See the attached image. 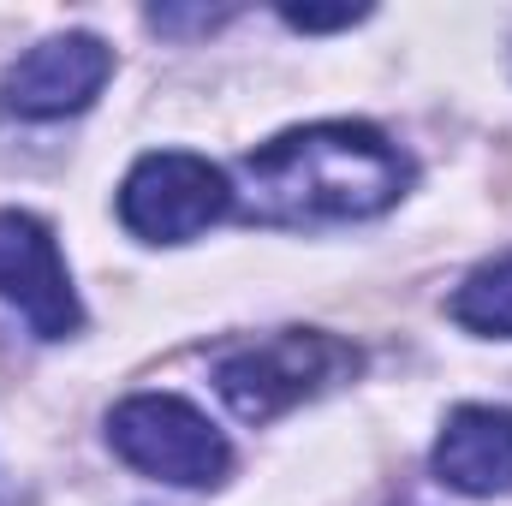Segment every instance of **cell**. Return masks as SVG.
I'll return each mask as SVG.
<instances>
[{
    "instance_id": "ba28073f",
    "label": "cell",
    "mask_w": 512,
    "mask_h": 506,
    "mask_svg": "<svg viewBox=\"0 0 512 506\" xmlns=\"http://www.w3.org/2000/svg\"><path fill=\"white\" fill-rule=\"evenodd\" d=\"M453 322L471 328V334H489V340H512V256L477 268L459 292H453Z\"/></svg>"
},
{
    "instance_id": "5b68a950",
    "label": "cell",
    "mask_w": 512,
    "mask_h": 506,
    "mask_svg": "<svg viewBox=\"0 0 512 506\" xmlns=\"http://www.w3.org/2000/svg\"><path fill=\"white\" fill-rule=\"evenodd\" d=\"M108 72H114V48L102 36H84V30L48 36V42H36L0 78V114H18V120H66V114H78V108H90L102 96Z\"/></svg>"
},
{
    "instance_id": "3957f363",
    "label": "cell",
    "mask_w": 512,
    "mask_h": 506,
    "mask_svg": "<svg viewBox=\"0 0 512 506\" xmlns=\"http://www.w3.org/2000/svg\"><path fill=\"white\" fill-rule=\"evenodd\" d=\"M108 441L131 471L173 489H215L233 471L227 435L179 393H131L108 411Z\"/></svg>"
},
{
    "instance_id": "8992f818",
    "label": "cell",
    "mask_w": 512,
    "mask_h": 506,
    "mask_svg": "<svg viewBox=\"0 0 512 506\" xmlns=\"http://www.w3.org/2000/svg\"><path fill=\"white\" fill-rule=\"evenodd\" d=\"M0 298H6L42 340H66V334H78V322H84L54 233H48L36 215H18V209L0 215Z\"/></svg>"
},
{
    "instance_id": "7a4b0ae2",
    "label": "cell",
    "mask_w": 512,
    "mask_h": 506,
    "mask_svg": "<svg viewBox=\"0 0 512 506\" xmlns=\"http://www.w3.org/2000/svg\"><path fill=\"white\" fill-rule=\"evenodd\" d=\"M358 346L322 328H280L256 346H239L215 364V387L221 399L245 417V423H268L328 387L358 376Z\"/></svg>"
},
{
    "instance_id": "52a82bcc",
    "label": "cell",
    "mask_w": 512,
    "mask_h": 506,
    "mask_svg": "<svg viewBox=\"0 0 512 506\" xmlns=\"http://www.w3.org/2000/svg\"><path fill=\"white\" fill-rule=\"evenodd\" d=\"M435 477L453 495H512V411L507 405H459L435 435Z\"/></svg>"
},
{
    "instance_id": "9c48e42d",
    "label": "cell",
    "mask_w": 512,
    "mask_h": 506,
    "mask_svg": "<svg viewBox=\"0 0 512 506\" xmlns=\"http://www.w3.org/2000/svg\"><path fill=\"white\" fill-rule=\"evenodd\" d=\"M370 6H334V12H322V6H286V24H298V30H334V24H358Z\"/></svg>"
},
{
    "instance_id": "277c9868",
    "label": "cell",
    "mask_w": 512,
    "mask_h": 506,
    "mask_svg": "<svg viewBox=\"0 0 512 506\" xmlns=\"http://www.w3.org/2000/svg\"><path fill=\"white\" fill-rule=\"evenodd\" d=\"M227 209H233L227 173L191 149L143 155L120 185V221L143 245H185V239L209 233Z\"/></svg>"
},
{
    "instance_id": "6da1fadb",
    "label": "cell",
    "mask_w": 512,
    "mask_h": 506,
    "mask_svg": "<svg viewBox=\"0 0 512 506\" xmlns=\"http://www.w3.org/2000/svg\"><path fill=\"white\" fill-rule=\"evenodd\" d=\"M411 185V161L364 120L280 131L245 155V215L268 227L370 221Z\"/></svg>"
}]
</instances>
